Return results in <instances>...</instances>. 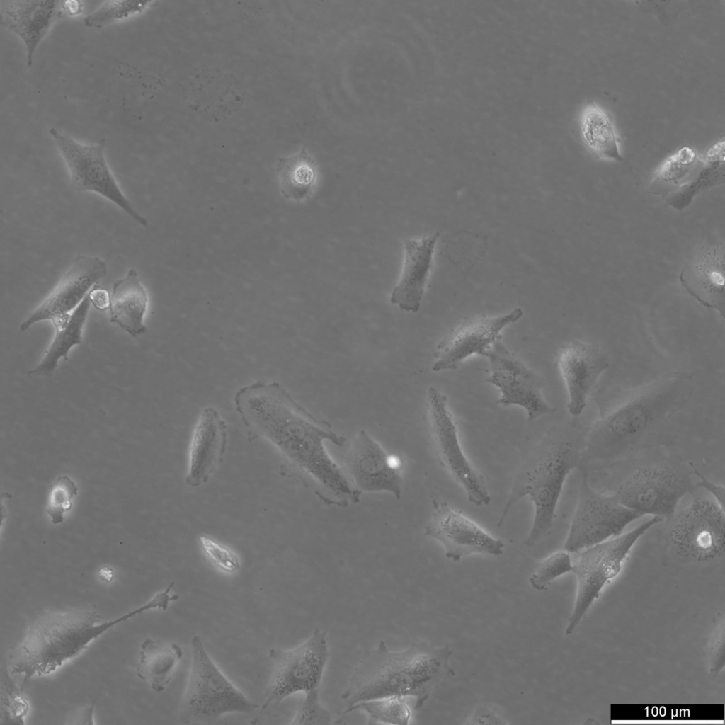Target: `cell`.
I'll return each mask as SVG.
<instances>
[{
    "label": "cell",
    "mask_w": 725,
    "mask_h": 725,
    "mask_svg": "<svg viewBox=\"0 0 725 725\" xmlns=\"http://www.w3.org/2000/svg\"><path fill=\"white\" fill-rule=\"evenodd\" d=\"M236 412L251 441L263 438L277 451L281 472L297 478L327 506L346 508L360 501L325 443L343 447L346 439L316 418L278 382L256 381L234 396Z\"/></svg>",
    "instance_id": "6da1fadb"
},
{
    "label": "cell",
    "mask_w": 725,
    "mask_h": 725,
    "mask_svg": "<svg viewBox=\"0 0 725 725\" xmlns=\"http://www.w3.org/2000/svg\"><path fill=\"white\" fill-rule=\"evenodd\" d=\"M695 387L693 372L675 370L636 387L598 389V416L586 432L583 467L612 464L661 440Z\"/></svg>",
    "instance_id": "7a4b0ae2"
},
{
    "label": "cell",
    "mask_w": 725,
    "mask_h": 725,
    "mask_svg": "<svg viewBox=\"0 0 725 725\" xmlns=\"http://www.w3.org/2000/svg\"><path fill=\"white\" fill-rule=\"evenodd\" d=\"M173 586L171 582L144 605L108 621L87 610H47L37 615L23 640L9 655L10 673L23 675L25 684L33 677L54 672L113 627L150 610H166L171 602L179 598L170 594Z\"/></svg>",
    "instance_id": "3957f363"
},
{
    "label": "cell",
    "mask_w": 725,
    "mask_h": 725,
    "mask_svg": "<svg viewBox=\"0 0 725 725\" xmlns=\"http://www.w3.org/2000/svg\"><path fill=\"white\" fill-rule=\"evenodd\" d=\"M452 653L448 645L435 647L426 642L392 651L381 640L364 651L341 699L350 707L384 697H412L419 709L443 679L455 676L449 663Z\"/></svg>",
    "instance_id": "277c9868"
},
{
    "label": "cell",
    "mask_w": 725,
    "mask_h": 725,
    "mask_svg": "<svg viewBox=\"0 0 725 725\" xmlns=\"http://www.w3.org/2000/svg\"><path fill=\"white\" fill-rule=\"evenodd\" d=\"M587 430L577 424L549 432L524 457L497 522L500 527L510 508L528 497L534 506L530 530L524 544L532 547L552 530L565 481L583 467Z\"/></svg>",
    "instance_id": "5b68a950"
},
{
    "label": "cell",
    "mask_w": 725,
    "mask_h": 725,
    "mask_svg": "<svg viewBox=\"0 0 725 725\" xmlns=\"http://www.w3.org/2000/svg\"><path fill=\"white\" fill-rule=\"evenodd\" d=\"M668 520L663 535L666 566L703 573L724 563L725 513L714 500L692 494L690 503Z\"/></svg>",
    "instance_id": "8992f818"
},
{
    "label": "cell",
    "mask_w": 725,
    "mask_h": 725,
    "mask_svg": "<svg viewBox=\"0 0 725 725\" xmlns=\"http://www.w3.org/2000/svg\"><path fill=\"white\" fill-rule=\"evenodd\" d=\"M690 473L679 459L663 457L633 466L612 493L644 515L670 518L682 498L694 491Z\"/></svg>",
    "instance_id": "52a82bcc"
},
{
    "label": "cell",
    "mask_w": 725,
    "mask_h": 725,
    "mask_svg": "<svg viewBox=\"0 0 725 725\" xmlns=\"http://www.w3.org/2000/svg\"><path fill=\"white\" fill-rule=\"evenodd\" d=\"M192 662L179 709L183 724H210L229 713H253L258 705L249 700L220 671L199 635L191 639Z\"/></svg>",
    "instance_id": "ba28073f"
},
{
    "label": "cell",
    "mask_w": 725,
    "mask_h": 725,
    "mask_svg": "<svg viewBox=\"0 0 725 725\" xmlns=\"http://www.w3.org/2000/svg\"><path fill=\"white\" fill-rule=\"evenodd\" d=\"M663 521L660 518L652 517L629 531L576 553L578 556L573 561L571 571L576 578V595L565 629L566 635L573 632L605 585L620 573L638 540L650 528Z\"/></svg>",
    "instance_id": "9c48e42d"
},
{
    "label": "cell",
    "mask_w": 725,
    "mask_h": 725,
    "mask_svg": "<svg viewBox=\"0 0 725 725\" xmlns=\"http://www.w3.org/2000/svg\"><path fill=\"white\" fill-rule=\"evenodd\" d=\"M269 656L273 672L261 712L295 693L320 690L329 658L327 634L315 628L299 646L289 650L272 648Z\"/></svg>",
    "instance_id": "30bf717a"
},
{
    "label": "cell",
    "mask_w": 725,
    "mask_h": 725,
    "mask_svg": "<svg viewBox=\"0 0 725 725\" xmlns=\"http://www.w3.org/2000/svg\"><path fill=\"white\" fill-rule=\"evenodd\" d=\"M49 132L65 163L74 188L101 195L140 225L147 227V220L126 198L110 169L105 156V139L86 144L56 127H51Z\"/></svg>",
    "instance_id": "8fae6325"
},
{
    "label": "cell",
    "mask_w": 725,
    "mask_h": 725,
    "mask_svg": "<svg viewBox=\"0 0 725 725\" xmlns=\"http://www.w3.org/2000/svg\"><path fill=\"white\" fill-rule=\"evenodd\" d=\"M577 505L564 549L578 553L622 533L630 523L641 518L621 503L612 494L600 493L591 487L584 467H581Z\"/></svg>",
    "instance_id": "7c38bea8"
},
{
    "label": "cell",
    "mask_w": 725,
    "mask_h": 725,
    "mask_svg": "<svg viewBox=\"0 0 725 725\" xmlns=\"http://www.w3.org/2000/svg\"><path fill=\"white\" fill-rule=\"evenodd\" d=\"M427 409L432 444L439 463L463 489L469 503L488 506L491 498L484 479L463 451L446 396L433 386L428 389Z\"/></svg>",
    "instance_id": "4fadbf2b"
},
{
    "label": "cell",
    "mask_w": 725,
    "mask_h": 725,
    "mask_svg": "<svg viewBox=\"0 0 725 725\" xmlns=\"http://www.w3.org/2000/svg\"><path fill=\"white\" fill-rule=\"evenodd\" d=\"M397 458L389 454L367 432L360 430L342 459L341 469L360 496L389 493L400 500L404 480Z\"/></svg>",
    "instance_id": "5bb4252c"
},
{
    "label": "cell",
    "mask_w": 725,
    "mask_h": 725,
    "mask_svg": "<svg viewBox=\"0 0 725 725\" xmlns=\"http://www.w3.org/2000/svg\"><path fill=\"white\" fill-rule=\"evenodd\" d=\"M482 356H485L490 364L491 374L486 381L501 392L498 404L523 408L528 422L554 411L542 395L543 380L515 356L501 338L494 342Z\"/></svg>",
    "instance_id": "9a60e30c"
},
{
    "label": "cell",
    "mask_w": 725,
    "mask_h": 725,
    "mask_svg": "<svg viewBox=\"0 0 725 725\" xmlns=\"http://www.w3.org/2000/svg\"><path fill=\"white\" fill-rule=\"evenodd\" d=\"M108 272V263L98 256L79 255L50 295L20 325L25 331L34 324L52 321L55 329L66 326L72 312Z\"/></svg>",
    "instance_id": "2e32d148"
},
{
    "label": "cell",
    "mask_w": 725,
    "mask_h": 725,
    "mask_svg": "<svg viewBox=\"0 0 725 725\" xmlns=\"http://www.w3.org/2000/svg\"><path fill=\"white\" fill-rule=\"evenodd\" d=\"M424 535L438 542L454 561L472 554L501 556L505 544L443 500L433 499Z\"/></svg>",
    "instance_id": "e0dca14e"
},
{
    "label": "cell",
    "mask_w": 725,
    "mask_h": 725,
    "mask_svg": "<svg viewBox=\"0 0 725 725\" xmlns=\"http://www.w3.org/2000/svg\"><path fill=\"white\" fill-rule=\"evenodd\" d=\"M523 315V309L515 307L502 315H481L464 321L437 345L432 370H456L472 355H483L494 342L501 338L503 329L518 321Z\"/></svg>",
    "instance_id": "ac0fdd59"
},
{
    "label": "cell",
    "mask_w": 725,
    "mask_h": 725,
    "mask_svg": "<svg viewBox=\"0 0 725 725\" xmlns=\"http://www.w3.org/2000/svg\"><path fill=\"white\" fill-rule=\"evenodd\" d=\"M557 364L568 393L571 415H581L601 375L609 367L608 355L597 345L578 340L560 348Z\"/></svg>",
    "instance_id": "d6986e66"
},
{
    "label": "cell",
    "mask_w": 725,
    "mask_h": 725,
    "mask_svg": "<svg viewBox=\"0 0 725 725\" xmlns=\"http://www.w3.org/2000/svg\"><path fill=\"white\" fill-rule=\"evenodd\" d=\"M682 286L703 307L724 319V247L720 242L701 243L686 261L680 275Z\"/></svg>",
    "instance_id": "ffe728a7"
},
{
    "label": "cell",
    "mask_w": 725,
    "mask_h": 725,
    "mask_svg": "<svg viewBox=\"0 0 725 725\" xmlns=\"http://www.w3.org/2000/svg\"><path fill=\"white\" fill-rule=\"evenodd\" d=\"M227 444L224 420L212 406L200 412L189 446L185 484L197 488L205 484L222 462Z\"/></svg>",
    "instance_id": "44dd1931"
},
{
    "label": "cell",
    "mask_w": 725,
    "mask_h": 725,
    "mask_svg": "<svg viewBox=\"0 0 725 725\" xmlns=\"http://www.w3.org/2000/svg\"><path fill=\"white\" fill-rule=\"evenodd\" d=\"M66 16L63 1H1V25L14 33L23 42L28 67L33 64V55L39 44L55 22Z\"/></svg>",
    "instance_id": "7402d4cb"
},
{
    "label": "cell",
    "mask_w": 725,
    "mask_h": 725,
    "mask_svg": "<svg viewBox=\"0 0 725 725\" xmlns=\"http://www.w3.org/2000/svg\"><path fill=\"white\" fill-rule=\"evenodd\" d=\"M439 232L419 240L405 239L404 258L400 278L394 287L390 302L406 312L419 311L433 268Z\"/></svg>",
    "instance_id": "603a6c76"
},
{
    "label": "cell",
    "mask_w": 725,
    "mask_h": 725,
    "mask_svg": "<svg viewBox=\"0 0 725 725\" xmlns=\"http://www.w3.org/2000/svg\"><path fill=\"white\" fill-rule=\"evenodd\" d=\"M149 295L139 280L137 272L130 269L125 277L116 280L110 295V322L116 324L132 336L147 332L144 318Z\"/></svg>",
    "instance_id": "cb8c5ba5"
},
{
    "label": "cell",
    "mask_w": 725,
    "mask_h": 725,
    "mask_svg": "<svg viewBox=\"0 0 725 725\" xmlns=\"http://www.w3.org/2000/svg\"><path fill=\"white\" fill-rule=\"evenodd\" d=\"M276 171L281 193L285 198L301 202L313 194L317 181V163L306 147L280 157Z\"/></svg>",
    "instance_id": "d4e9b609"
},
{
    "label": "cell",
    "mask_w": 725,
    "mask_h": 725,
    "mask_svg": "<svg viewBox=\"0 0 725 725\" xmlns=\"http://www.w3.org/2000/svg\"><path fill=\"white\" fill-rule=\"evenodd\" d=\"M183 655L176 643L165 644L146 639L141 644L137 675L155 692L163 691Z\"/></svg>",
    "instance_id": "484cf974"
},
{
    "label": "cell",
    "mask_w": 725,
    "mask_h": 725,
    "mask_svg": "<svg viewBox=\"0 0 725 725\" xmlns=\"http://www.w3.org/2000/svg\"><path fill=\"white\" fill-rule=\"evenodd\" d=\"M695 151L683 147L667 157L655 171L649 185L651 193L668 197L687 184L701 167Z\"/></svg>",
    "instance_id": "4316f807"
},
{
    "label": "cell",
    "mask_w": 725,
    "mask_h": 725,
    "mask_svg": "<svg viewBox=\"0 0 725 725\" xmlns=\"http://www.w3.org/2000/svg\"><path fill=\"white\" fill-rule=\"evenodd\" d=\"M91 304L88 293L79 305L72 312L66 326L55 329V336L42 360L35 368L29 371V375L51 376L56 370L59 360L61 358L67 359L71 348L81 343L82 329Z\"/></svg>",
    "instance_id": "83f0119b"
},
{
    "label": "cell",
    "mask_w": 725,
    "mask_h": 725,
    "mask_svg": "<svg viewBox=\"0 0 725 725\" xmlns=\"http://www.w3.org/2000/svg\"><path fill=\"white\" fill-rule=\"evenodd\" d=\"M583 140L598 158L607 161H621L618 137L608 114L595 103L585 110L581 122Z\"/></svg>",
    "instance_id": "f1b7e54d"
},
{
    "label": "cell",
    "mask_w": 725,
    "mask_h": 725,
    "mask_svg": "<svg viewBox=\"0 0 725 725\" xmlns=\"http://www.w3.org/2000/svg\"><path fill=\"white\" fill-rule=\"evenodd\" d=\"M406 697L389 696L370 700L348 707L345 713L360 709L367 716L368 724L406 725L411 717Z\"/></svg>",
    "instance_id": "f546056e"
},
{
    "label": "cell",
    "mask_w": 725,
    "mask_h": 725,
    "mask_svg": "<svg viewBox=\"0 0 725 725\" xmlns=\"http://www.w3.org/2000/svg\"><path fill=\"white\" fill-rule=\"evenodd\" d=\"M705 167L700 168L695 176L685 185L666 198V202L672 207L680 210L692 202L701 191L710 187L724 183V162L706 163Z\"/></svg>",
    "instance_id": "4dcf8cb0"
},
{
    "label": "cell",
    "mask_w": 725,
    "mask_h": 725,
    "mask_svg": "<svg viewBox=\"0 0 725 725\" xmlns=\"http://www.w3.org/2000/svg\"><path fill=\"white\" fill-rule=\"evenodd\" d=\"M154 4L152 1H105L84 18V24L101 28L140 14Z\"/></svg>",
    "instance_id": "1f68e13d"
},
{
    "label": "cell",
    "mask_w": 725,
    "mask_h": 725,
    "mask_svg": "<svg viewBox=\"0 0 725 725\" xmlns=\"http://www.w3.org/2000/svg\"><path fill=\"white\" fill-rule=\"evenodd\" d=\"M570 554L564 549L556 551L540 561L529 579L532 588L544 590L553 581L571 572L573 560Z\"/></svg>",
    "instance_id": "d6a6232c"
},
{
    "label": "cell",
    "mask_w": 725,
    "mask_h": 725,
    "mask_svg": "<svg viewBox=\"0 0 725 725\" xmlns=\"http://www.w3.org/2000/svg\"><path fill=\"white\" fill-rule=\"evenodd\" d=\"M78 488L67 475L59 476L52 484L48 494L46 512L55 525L63 523L66 513L72 508Z\"/></svg>",
    "instance_id": "836d02e7"
},
{
    "label": "cell",
    "mask_w": 725,
    "mask_h": 725,
    "mask_svg": "<svg viewBox=\"0 0 725 725\" xmlns=\"http://www.w3.org/2000/svg\"><path fill=\"white\" fill-rule=\"evenodd\" d=\"M1 718L5 723L23 724L29 705L9 673L5 671L1 680Z\"/></svg>",
    "instance_id": "e575fe53"
},
{
    "label": "cell",
    "mask_w": 725,
    "mask_h": 725,
    "mask_svg": "<svg viewBox=\"0 0 725 725\" xmlns=\"http://www.w3.org/2000/svg\"><path fill=\"white\" fill-rule=\"evenodd\" d=\"M301 699L296 709L294 717L290 724H318L328 725L331 724V714L324 708L319 701V690L306 694Z\"/></svg>",
    "instance_id": "d590c367"
},
{
    "label": "cell",
    "mask_w": 725,
    "mask_h": 725,
    "mask_svg": "<svg viewBox=\"0 0 725 725\" xmlns=\"http://www.w3.org/2000/svg\"><path fill=\"white\" fill-rule=\"evenodd\" d=\"M725 620L721 613L714 619V627L705 646V657L709 672L718 675L725 664Z\"/></svg>",
    "instance_id": "8d00e7d4"
},
{
    "label": "cell",
    "mask_w": 725,
    "mask_h": 725,
    "mask_svg": "<svg viewBox=\"0 0 725 725\" xmlns=\"http://www.w3.org/2000/svg\"><path fill=\"white\" fill-rule=\"evenodd\" d=\"M199 542L206 556L220 570L233 573L241 568L238 556L212 537L201 535Z\"/></svg>",
    "instance_id": "74e56055"
},
{
    "label": "cell",
    "mask_w": 725,
    "mask_h": 725,
    "mask_svg": "<svg viewBox=\"0 0 725 725\" xmlns=\"http://www.w3.org/2000/svg\"><path fill=\"white\" fill-rule=\"evenodd\" d=\"M694 473L700 477V481L697 482V486L704 489L708 496H711V498L721 508L724 509V499H725V489L722 484L714 483L709 479L704 476L698 470L693 466L692 464L690 463Z\"/></svg>",
    "instance_id": "f35d334b"
},
{
    "label": "cell",
    "mask_w": 725,
    "mask_h": 725,
    "mask_svg": "<svg viewBox=\"0 0 725 725\" xmlns=\"http://www.w3.org/2000/svg\"><path fill=\"white\" fill-rule=\"evenodd\" d=\"M468 724H506L507 722L498 717L485 706L476 707L468 718Z\"/></svg>",
    "instance_id": "ab89813d"
},
{
    "label": "cell",
    "mask_w": 725,
    "mask_h": 725,
    "mask_svg": "<svg viewBox=\"0 0 725 725\" xmlns=\"http://www.w3.org/2000/svg\"><path fill=\"white\" fill-rule=\"evenodd\" d=\"M89 297L91 303L99 310H105L109 308L110 305V294L109 292L101 287L99 285H95L89 292Z\"/></svg>",
    "instance_id": "60d3db41"
},
{
    "label": "cell",
    "mask_w": 725,
    "mask_h": 725,
    "mask_svg": "<svg viewBox=\"0 0 725 725\" xmlns=\"http://www.w3.org/2000/svg\"><path fill=\"white\" fill-rule=\"evenodd\" d=\"M702 161L706 163L724 162V139L718 140L707 152Z\"/></svg>",
    "instance_id": "b9f144b4"
},
{
    "label": "cell",
    "mask_w": 725,
    "mask_h": 725,
    "mask_svg": "<svg viewBox=\"0 0 725 725\" xmlns=\"http://www.w3.org/2000/svg\"><path fill=\"white\" fill-rule=\"evenodd\" d=\"M96 702H93L91 704L86 708L82 709L78 714L74 715L68 721V724H93V712Z\"/></svg>",
    "instance_id": "7bdbcfd3"
},
{
    "label": "cell",
    "mask_w": 725,
    "mask_h": 725,
    "mask_svg": "<svg viewBox=\"0 0 725 725\" xmlns=\"http://www.w3.org/2000/svg\"><path fill=\"white\" fill-rule=\"evenodd\" d=\"M63 6L67 16H76L83 10V4L77 1H63Z\"/></svg>",
    "instance_id": "ee69618b"
},
{
    "label": "cell",
    "mask_w": 725,
    "mask_h": 725,
    "mask_svg": "<svg viewBox=\"0 0 725 725\" xmlns=\"http://www.w3.org/2000/svg\"><path fill=\"white\" fill-rule=\"evenodd\" d=\"M99 575L103 580L108 581L112 579L113 571L107 567L103 568L101 569Z\"/></svg>",
    "instance_id": "f6af8a7d"
}]
</instances>
